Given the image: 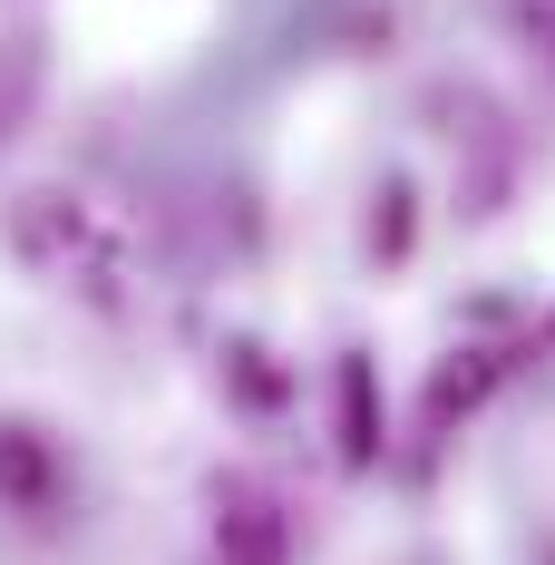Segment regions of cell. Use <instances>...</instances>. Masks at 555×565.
Here are the masks:
<instances>
[{
    "mask_svg": "<svg viewBox=\"0 0 555 565\" xmlns=\"http://www.w3.org/2000/svg\"><path fill=\"white\" fill-rule=\"evenodd\" d=\"M371 254L399 264L409 254V175H381V215H371Z\"/></svg>",
    "mask_w": 555,
    "mask_h": 565,
    "instance_id": "cell-7",
    "label": "cell"
},
{
    "mask_svg": "<svg viewBox=\"0 0 555 565\" xmlns=\"http://www.w3.org/2000/svg\"><path fill=\"white\" fill-rule=\"evenodd\" d=\"M224 381H234V399H244V409H282V399H292V381H282L254 341H234V351H224Z\"/></svg>",
    "mask_w": 555,
    "mask_h": 565,
    "instance_id": "cell-6",
    "label": "cell"
},
{
    "mask_svg": "<svg viewBox=\"0 0 555 565\" xmlns=\"http://www.w3.org/2000/svg\"><path fill=\"white\" fill-rule=\"evenodd\" d=\"M58 488H68V478H58V449L40 439V429H20V419H10V429H0V498H10L20 516H50Z\"/></svg>",
    "mask_w": 555,
    "mask_h": 565,
    "instance_id": "cell-4",
    "label": "cell"
},
{
    "mask_svg": "<svg viewBox=\"0 0 555 565\" xmlns=\"http://www.w3.org/2000/svg\"><path fill=\"white\" fill-rule=\"evenodd\" d=\"M215 556L224 565H292V526L254 478H224L215 488Z\"/></svg>",
    "mask_w": 555,
    "mask_h": 565,
    "instance_id": "cell-2",
    "label": "cell"
},
{
    "mask_svg": "<svg viewBox=\"0 0 555 565\" xmlns=\"http://www.w3.org/2000/svg\"><path fill=\"white\" fill-rule=\"evenodd\" d=\"M498 351H458V361H448L439 381H429V429H448V419H468V409H478V399L498 391Z\"/></svg>",
    "mask_w": 555,
    "mask_h": 565,
    "instance_id": "cell-5",
    "label": "cell"
},
{
    "mask_svg": "<svg viewBox=\"0 0 555 565\" xmlns=\"http://www.w3.org/2000/svg\"><path fill=\"white\" fill-rule=\"evenodd\" d=\"M546 351H555V312H546Z\"/></svg>",
    "mask_w": 555,
    "mask_h": 565,
    "instance_id": "cell-8",
    "label": "cell"
},
{
    "mask_svg": "<svg viewBox=\"0 0 555 565\" xmlns=\"http://www.w3.org/2000/svg\"><path fill=\"white\" fill-rule=\"evenodd\" d=\"M20 254H30L40 274L78 282L88 302H117V282H127V234H117L88 195H58V185L20 195Z\"/></svg>",
    "mask_w": 555,
    "mask_h": 565,
    "instance_id": "cell-1",
    "label": "cell"
},
{
    "mask_svg": "<svg viewBox=\"0 0 555 565\" xmlns=\"http://www.w3.org/2000/svg\"><path fill=\"white\" fill-rule=\"evenodd\" d=\"M332 429H341V468L381 458V371H371V351L332 361Z\"/></svg>",
    "mask_w": 555,
    "mask_h": 565,
    "instance_id": "cell-3",
    "label": "cell"
}]
</instances>
